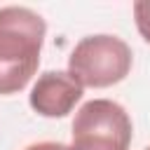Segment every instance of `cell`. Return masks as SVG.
<instances>
[{"label": "cell", "mask_w": 150, "mask_h": 150, "mask_svg": "<svg viewBox=\"0 0 150 150\" xmlns=\"http://www.w3.org/2000/svg\"><path fill=\"white\" fill-rule=\"evenodd\" d=\"M131 47L122 38L105 33L87 35L75 45L68 59V73L82 89H103L122 82L131 70Z\"/></svg>", "instance_id": "2"}, {"label": "cell", "mask_w": 150, "mask_h": 150, "mask_svg": "<svg viewBox=\"0 0 150 150\" xmlns=\"http://www.w3.org/2000/svg\"><path fill=\"white\" fill-rule=\"evenodd\" d=\"M82 98V87L66 70H47L42 73L28 96L30 108L42 117H63L75 103Z\"/></svg>", "instance_id": "4"}, {"label": "cell", "mask_w": 150, "mask_h": 150, "mask_svg": "<svg viewBox=\"0 0 150 150\" xmlns=\"http://www.w3.org/2000/svg\"><path fill=\"white\" fill-rule=\"evenodd\" d=\"M131 117L129 112L110 101V98H94L87 101L73 120V138H98L110 141L129 150L131 145Z\"/></svg>", "instance_id": "3"}, {"label": "cell", "mask_w": 150, "mask_h": 150, "mask_svg": "<svg viewBox=\"0 0 150 150\" xmlns=\"http://www.w3.org/2000/svg\"><path fill=\"white\" fill-rule=\"evenodd\" d=\"M45 19L28 7L0 9V94H19L40 66Z\"/></svg>", "instance_id": "1"}, {"label": "cell", "mask_w": 150, "mask_h": 150, "mask_svg": "<svg viewBox=\"0 0 150 150\" xmlns=\"http://www.w3.org/2000/svg\"><path fill=\"white\" fill-rule=\"evenodd\" d=\"M68 150H127V148L98 138H73V145H68Z\"/></svg>", "instance_id": "6"}, {"label": "cell", "mask_w": 150, "mask_h": 150, "mask_svg": "<svg viewBox=\"0 0 150 150\" xmlns=\"http://www.w3.org/2000/svg\"><path fill=\"white\" fill-rule=\"evenodd\" d=\"M23 150H68V145L63 143H54V141H42V143H33Z\"/></svg>", "instance_id": "7"}, {"label": "cell", "mask_w": 150, "mask_h": 150, "mask_svg": "<svg viewBox=\"0 0 150 150\" xmlns=\"http://www.w3.org/2000/svg\"><path fill=\"white\" fill-rule=\"evenodd\" d=\"M145 150H150V145H148V148H145Z\"/></svg>", "instance_id": "8"}, {"label": "cell", "mask_w": 150, "mask_h": 150, "mask_svg": "<svg viewBox=\"0 0 150 150\" xmlns=\"http://www.w3.org/2000/svg\"><path fill=\"white\" fill-rule=\"evenodd\" d=\"M134 21L145 42H150V0H138L134 2Z\"/></svg>", "instance_id": "5"}]
</instances>
